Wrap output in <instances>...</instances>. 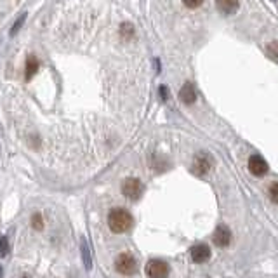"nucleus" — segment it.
<instances>
[{
  "mask_svg": "<svg viewBox=\"0 0 278 278\" xmlns=\"http://www.w3.org/2000/svg\"><path fill=\"white\" fill-rule=\"evenodd\" d=\"M208 257H211V249H208L207 245L200 244L191 249V259H193L195 263H205Z\"/></svg>",
  "mask_w": 278,
  "mask_h": 278,
  "instance_id": "nucleus-8",
  "label": "nucleus"
},
{
  "mask_svg": "<svg viewBox=\"0 0 278 278\" xmlns=\"http://www.w3.org/2000/svg\"><path fill=\"white\" fill-rule=\"evenodd\" d=\"M115 268L118 273H122V275H134L137 269V264H136V259H134L130 254H120L117 257L115 261Z\"/></svg>",
  "mask_w": 278,
  "mask_h": 278,
  "instance_id": "nucleus-2",
  "label": "nucleus"
},
{
  "mask_svg": "<svg viewBox=\"0 0 278 278\" xmlns=\"http://www.w3.org/2000/svg\"><path fill=\"white\" fill-rule=\"evenodd\" d=\"M214 244L218 247H228L231 244V231L226 226H219L214 231Z\"/></svg>",
  "mask_w": 278,
  "mask_h": 278,
  "instance_id": "nucleus-7",
  "label": "nucleus"
},
{
  "mask_svg": "<svg viewBox=\"0 0 278 278\" xmlns=\"http://www.w3.org/2000/svg\"><path fill=\"white\" fill-rule=\"evenodd\" d=\"M183 4H185L186 7H190V9H197L203 4V0H183Z\"/></svg>",
  "mask_w": 278,
  "mask_h": 278,
  "instance_id": "nucleus-13",
  "label": "nucleus"
},
{
  "mask_svg": "<svg viewBox=\"0 0 278 278\" xmlns=\"http://www.w3.org/2000/svg\"><path fill=\"white\" fill-rule=\"evenodd\" d=\"M120 31H122V35H124L125 39L132 37V33H134V30H132V26H130V24H124V26L120 28Z\"/></svg>",
  "mask_w": 278,
  "mask_h": 278,
  "instance_id": "nucleus-14",
  "label": "nucleus"
},
{
  "mask_svg": "<svg viewBox=\"0 0 278 278\" xmlns=\"http://www.w3.org/2000/svg\"><path fill=\"white\" fill-rule=\"evenodd\" d=\"M216 6L224 14H233L238 11V0H216Z\"/></svg>",
  "mask_w": 278,
  "mask_h": 278,
  "instance_id": "nucleus-10",
  "label": "nucleus"
},
{
  "mask_svg": "<svg viewBox=\"0 0 278 278\" xmlns=\"http://www.w3.org/2000/svg\"><path fill=\"white\" fill-rule=\"evenodd\" d=\"M31 221H33V228H39V230H42V218H40L39 214H35Z\"/></svg>",
  "mask_w": 278,
  "mask_h": 278,
  "instance_id": "nucleus-17",
  "label": "nucleus"
},
{
  "mask_svg": "<svg viewBox=\"0 0 278 278\" xmlns=\"http://www.w3.org/2000/svg\"><path fill=\"white\" fill-rule=\"evenodd\" d=\"M24 18H26V16H24V14H23V16H21V18H19V19H18V21H16V24H14V28H12V30H11V33H12V35H14V33H16V31H18V30H19V26H21V24L24 23Z\"/></svg>",
  "mask_w": 278,
  "mask_h": 278,
  "instance_id": "nucleus-16",
  "label": "nucleus"
},
{
  "mask_svg": "<svg viewBox=\"0 0 278 278\" xmlns=\"http://www.w3.org/2000/svg\"><path fill=\"white\" fill-rule=\"evenodd\" d=\"M179 97L185 105H193L195 99H197V92H195V87L191 84H185L179 92Z\"/></svg>",
  "mask_w": 278,
  "mask_h": 278,
  "instance_id": "nucleus-9",
  "label": "nucleus"
},
{
  "mask_svg": "<svg viewBox=\"0 0 278 278\" xmlns=\"http://www.w3.org/2000/svg\"><path fill=\"white\" fill-rule=\"evenodd\" d=\"M132 216L129 214L125 208H113L108 216V224L112 228V231L115 233H124L132 226Z\"/></svg>",
  "mask_w": 278,
  "mask_h": 278,
  "instance_id": "nucleus-1",
  "label": "nucleus"
},
{
  "mask_svg": "<svg viewBox=\"0 0 278 278\" xmlns=\"http://www.w3.org/2000/svg\"><path fill=\"white\" fill-rule=\"evenodd\" d=\"M268 51H269V54H273V56H276L278 58V44H271V46L268 47Z\"/></svg>",
  "mask_w": 278,
  "mask_h": 278,
  "instance_id": "nucleus-18",
  "label": "nucleus"
},
{
  "mask_svg": "<svg viewBox=\"0 0 278 278\" xmlns=\"http://www.w3.org/2000/svg\"><path fill=\"white\" fill-rule=\"evenodd\" d=\"M7 251H9V247H7V238L4 236V238L0 240V256H6Z\"/></svg>",
  "mask_w": 278,
  "mask_h": 278,
  "instance_id": "nucleus-15",
  "label": "nucleus"
},
{
  "mask_svg": "<svg viewBox=\"0 0 278 278\" xmlns=\"http://www.w3.org/2000/svg\"><path fill=\"white\" fill-rule=\"evenodd\" d=\"M249 170L254 176H257V178H261V176L268 172V163L261 155H252V157L249 158Z\"/></svg>",
  "mask_w": 278,
  "mask_h": 278,
  "instance_id": "nucleus-5",
  "label": "nucleus"
},
{
  "mask_svg": "<svg viewBox=\"0 0 278 278\" xmlns=\"http://www.w3.org/2000/svg\"><path fill=\"white\" fill-rule=\"evenodd\" d=\"M268 193H269V198H271V202L278 203V183H273V185L269 186Z\"/></svg>",
  "mask_w": 278,
  "mask_h": 278,
  "instance_id": "nucleus-12",
  "label": "nucleus"
},
{
  "mask_svg": "<svg viewBox=\"0 0 278 278\" xmlns=\"http://www.w3.org/2000/svg\"><path fill=\"white\" fill-rule=\"evenodd\" d=\"M122 191H124V195L130 200H136L141 197L143 193V185L139 179H134V178H129L124 181V185H122Z\"/></svg>",
  "mask_w": 278,
  "mask_h": 278,
  "instance_id": "nucleus-4",
  "label": "nucleus"
},
{
  "mask_svg": "<svg viewBox=\"0 0 278 278\" xmlns=\"http://www.w3.org/2000/svg\"><path fill=\"white\" fill-rule=\"evenodd\" d=\"M146 275L150 278H167L169 275V264L160 259H153L146 264Z\"/></svg>",
  "mask_w": 278,
  "mask_h": 278,
  "instance_id": "nucleus-3",
  "label": "nucleus"
},
{
  "mask_svg": "<svg viewBox=\"0 0 278 278\" xmlns=\"http://www.w3.org/2000/svg\"><path fill=\"white\" fill-rule=\"evenodd\" d=\"M37 70H39V61H37L33 56H28V59H26V80H30L31 77L35 75Z\"/></svg>",
  "mask_w": 278,
  "mask_h": 278,
  "instance_id": "nucleus-11",
  "label": "nucleus"
},
{
  "mask_svg": "<svg viewBox=\"0 0 278 278\" xmlns=\"http://www.w3.org/2000/svg\"><path fill=\"white\" fill-rule=\"evenodd\" d=\"M212 167V158L208 157L207 153H198L195 157V162H193V172L198 174V176H203L211 170Z\"/></svg>",
  "mask_w": 278,
  "mask_h": 278,
  "instance_id": "nucleus-6",
  "label": "nucleus"
}]
</instances>
